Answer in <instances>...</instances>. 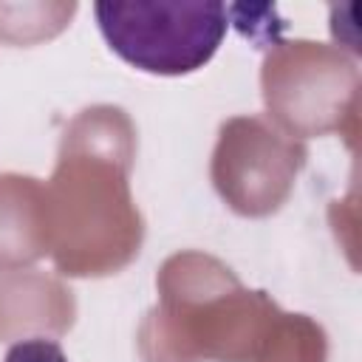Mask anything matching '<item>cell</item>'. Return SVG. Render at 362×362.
<instances>
[{"label":"cell","mask_w":362,"mask_h":362,"mask_svg":"<svg viewBox=\"0 0 362 362\" xmlns=\"http://www.w3.org/2000/svg\"><path fill=\"white\" fill-rule=\"evenodd\" d=\"M93 14L116 57L158 76H184L204 68L229 25L226 6L204 0L96 3Z\"/></svg>","instance_id":"6da1fadb"},{"label":"cell","mask_w":362,"mask_h":362,"mask_svg":"<svg viewBox=\"0 0 362 362\" xmlns=\"http://www.w3.org/2000/svg\"><path fill=\"white\" fill-rule=\"evenodd\" d=\"M3 362H68V356L59 348V342L45 339V337H28V339L14 342L6 351Z\"/></svg>","instance_id":"7a4b0ae2"}]
</instances>
